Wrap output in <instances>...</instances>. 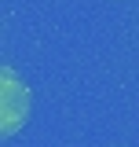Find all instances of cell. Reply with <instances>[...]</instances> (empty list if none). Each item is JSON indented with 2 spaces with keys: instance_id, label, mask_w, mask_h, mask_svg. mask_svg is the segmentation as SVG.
Wrapping results in <instances>:
<instances>
[{
  "instance_id": "cell-1",
  "label": "cell",
  "mask_w": 139,
  "mask_h": 147,
  "mask_svg": "<svg viewBox=\"0 0 139 147\" xmlns=\"http://www.w3.org/2000/svg\"><path fill=\"white\" fill-rule=\"evenodd\" d=\"M26 107H29V96L18 85L11 74L0 70V136L4 132H15L26 118Z\"/></svg>"
}]
</instances>
